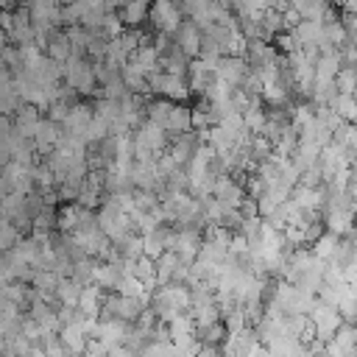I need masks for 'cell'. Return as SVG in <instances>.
<instances>
[{
    "mask_svg": "<svg viewBox=\"0 0 357 357\" xmlns=\"http://www.w3.org/2000/svg\"><path fill=\"white\" fill-rule=\"evenodd\" d=\"M64 84L73 86L78 95H95L98 81H95V67L89 56H70L64 61Z\"/></svg>",
    "mask_w": 357,
    "mask_h": 357,
    "instance_id": "obj_1",
    "label": "cell"
},
{
    "mask_svg": "<svg viewBox=\"0 0 357 357\" xmlns=\"http://www.w3.org/2000/svg\"><path fill=\"white\" fill-rule=\"evenodd\" d=\"M354 337H357V324H354Z\"/></svg>",
    "mask_w": 357,
    "mask_h": 357,
    "instance_id": "obj_30",
    "label": "cell"
},
{
    "mask_svg": "<svg viewBox=\"0 0 357 357\" xmlns=\"http://www.w3.org/2000/svg\"><path fill=\"white\" fill-rule=\"evenodd\" d=\"M148 92H153L156 98H167L173 103H184L190 98V84H187V75L156 70L148 75Z\"/></svg>",
    "mask_w": 357,
    "mask_h": 357,
    "instance_id": "obj_2",
    "label": "cell"
},
{
    "mask_svg": "<svg viewBox=\"0 0 357 357\" xmlns=\"http://www.w3.org/2000/svg\"><path fill=\"white\" fill-rule=\"evenodd\" d=\"M337 56H340V64H346V67H357V45L354 42H343L340 47H337Z\"/></svg>",
    "mask_w": 357,
    "mask_h": 357,
    "instance_id": "obj_25",
    "label": "cell"
},
{
    "mask_svg": "<svg viewBox=\"0 0 357 357\" xmlns=\"http://www.w3.org/2000/svg\"><path fill=\"white\" fill-rule=\"evenodd\" d=\"M8 45V36H6V31H3V25H0V47H6Z\"/></svg>",
    "mask_w": 357,
    "mask_h": 357,
    "instance_id": "obj_29",
    "label": "cell"
},
{
    "mask_svg": "<svg viewBox=\"0 0 357 357\" xmlns=\"http://www.w3.org/2000/svg\"><path fill=\"white\" fill-rule=\"evenodd\" d=\"M170 36H173V42H176L190 59H195V56L201 53V28H198L192 20H181L178 28H176Z\"/></svg>",
    "mask_w": 357,
    "mask_h": 357,
    "instance_id": "obj_9",
    "label": "cell"
},
{
    "mask_svg": "<svg viewBox=\"0 0 357 357\" xmlns=\"http://www.w3.org/2000/svg\"><path fill=\"white\" fill-rule=\"evenodd\" d=\"M22 237H25V234H22L11 220L0 218V251H11Z\"/></svg>",
    "mask_w": 357,
    "mask_h": 357,
    "instance_id": "obj_23",
    "label": "cell"
},
{
    "mask_svg": "<svg viewBox=\"0 0 357 357\" xmlns=\"http://www.w3.org/2000/svg\"><path fill=\"white\" fill-rule=\"evenodd\" d=\"M59 273L56 271H33V279H31V284L45 296V298H50L53 296V290H56V284H59Z\"/></svg>",
    "mask_w": 357,
    "mask_h": 357,
    "instance_id": "obj_22",
    "label": "cell"
},
{
    "mask_svg": "<svg viewBox=\"0 0 357 357\" xmlns=\"http://www.w3.org/2000/svg\"><path fill=\"white\" fill-rule=\"evenodd\" d=\"M340 120H346V123H357V98L354 95H335L329 103H326Z\"/></svg>",
    "mask_w": 357,
    "mask_h": 357,
    "instance_id": "obj_17",
    "label": "cell"
},
{
    "mask_svg": "<svg viewBox=\"0 0 357 357\" xmlns=\"http://www.w3.org/2000/svg\"><path fill=\"white\" fill-rule=\"evenodd\" d=\"M226 326L223 321H215V324H206V326H195V340L201 346H220L226 340Z\"/></svg>",
    "mask_w": 357,
    "mask_h": 357,
    "instance_id": "obj_19",
    "label": "cell"
},
{
    "mask_svg": "<svg viewBox=\"0 0 357 357\" xmlns=\"http://www.w3.org/2000/svg\"><path fill=\"white\" fill-rule=\"evenodd\" d=\"M123 28H126V25H123L120 14H114V8H112V11H106V14H103V20H100V25H98L95 31H100V33H103V36H109V39H114Z\"/></svg>",
    "mask_w": 357,
    "mask_h": 357,
    "instance_id": "obj_24",
    "label": "cell"
},
{
    "mask_svg": "<svg viewBox=\"0 0 357 357\" xmlns=\"http://www.w3.org/2000/svg\"><path fill=\"white\" fill-rule=\"evenodd\" d=\"M103 290L98 284H84L81 287V296H78V310L86 315V318H98V310H100V301H103Z\"/></svg>",
    "mask_w": 357,
    "mask_h": 357,
    "instance_id": "obj_13",
    "label": "cell"
},
{
    "mask_svg": "<svg viewBox=\"0 0 357 357\" xmlns=\"http://www.w3.org/2000/svg\"><path fill=\"white\" fill-rule=\"evenodd\" d=\"M8 282H14V262L8 251H0V287Z\"/></svg>",
    "mask_w": 357,
    "mask_h": 357,
    "instance_id": "obj_26",
    "label": "cell"
},
{
    "mask_svg": "<svg viewBox=\"0 0 357 357\" xmlns=\"http://www.w3.org/2000/svg\"><path fill=\"white\" fill-rule=\"evenodd\" d=\"M307 318H310V326L315 329V337H321V340H329L335 335V329L343 324L337 315V307L324 304V301H315V307L307 312Z\"/></svg>",
    "mask_w": 357,
    "mask_h": 357,
    "instance_id": "obj_4",
    "label": "cell"
},
{
    "mask_svg": "<svg viewBox=\"0 0 357 357\" xmlns=\"http://www.w3.org/2000/svg\"><path fill=\"white\" fill-rule=\"evenodd\" d=\"M42 53L64 64V61L73 56V45H70V39H67V31H61V28H50V33H47V42H45Z\"/></svg>",
    "mask_w": 357,
    "mask_h": 357,
    "instance_id": "obj_12",
    "label": "cell"
},
{
    "mask_svg": "<svg viewBox=\"0 0 357 357\" xmlns=\"http://www.w3.org/2000/svg\"><path fill=\"white\" fill-rule=\"evenodd\" d=\"M39 120H42V109H36L33 103H20V109L11 114L14 131H17V134H22V137H28V139L33 137V131H36Z\"/></svg>",
    "mask_w": 357,
    "mask_h": 357,
    "instance_id": "obj_10",
    "label": "cell"
},
{
    "mask_svg": "<svg viewBox=\"0 0 357 357\" xmlns=\"http://www.w3.org/2000/svg\"><path fill=\"white\" fill-rule=\"evenodd\" d=\"M337 237H340V234H335V231H329V229H326V231H324L318 240H312V243H310V251H312L318 259H324V262H326V259L335 254Z\"/></svg>",
    "mask_w": 357,
    "mask_h": 357,
    "instance_id": "obj_20",
    "label": "cell"
},
{
    "mask_svg": "<svg viewBox=\"0 0 357 357\" xmlns=\"http://www.w3.org/2000/svg\"><path fill=\"white\" fill-rule=\"evenodd\" d=\"M59 340H61V351L70 354V357H81L84 349H86V332L81 324H70V326H61L59 329Z\"/></svg>",
    "mask_w": 357,
    "mask_h": 357,
    "instance_id": "obj_11",
    "label": "cell"
},
{
    "mask_svg": "<svg viewBox=\"0 0 357 357\" xmlns=\"http://www.w3.org/2000/svg\"><path fill=\"white\" fill-rule=\"evenodd\" d=\"M343 190L349 192V198H351V201H357V167H351V170H349V176H346V184H343Z\"/></svg>",
    "mask_w": 357,
    "mask_h": 357,
    "instance_id": "obj_27",
    "label": "cell"
},
{
    "mask_svg": "<svg viewBox=\"0 0 357 357\" xmlns=\"http://www.w3.org/2000/svg\"><path fill=\"white\" fill-rule=\"evenodd\" d=\"M78 296H81V284L73 279V276H61L56 290H53V298L59 304H67V307H75L78 304Z\"/></svg>",
    "mask_w": 357,
    "mask_h": 357,
    "instance_id": "obj_16",
    "label": "cell"
},
{
    "mask_svg": "<svg viewBox=\"0 0 357 357\" xmlns=\"http://www.w3.org/2000/svg\"><path fill=\"white\" fill-rule=\"evenodd\" d=\"M25 11H28L33 25H50V28L61 25V6H59V0H28Z\"/></svg>",
    "mask_w": 357,
    "mask_h": 357,
    "instance_id": "obj_6",
    "label": "cell"
},
{
    "mask_svg": "<svg viewBox=\"0 0 357 357\" xmlns=\"http://www.w3.org/2000/svg\"><path fill=\"white\" fill-rule=\"evenodd\" d=\"M128 0H106V8H123Z\"/></svg>",
    "mask_w": 357,
    "mask_h": 357,
    "instance_id": "obj_28",
    "label": "cell"
},
{
    "mask_svg": "<svg viewBox=\"0 0 357 357\" xmlns=\"http://www.w3.org/2000/svg\"><path fill=\"white\" fill-rule=\"evenodd\" d=\"M290 31H293L296 39L301 42V47H304V45H315V47H318V42H321V22H318V20H298Z\"/></svg>",
    "mask_w": 357,
    "mask_h": 357,
    "instance_id": "obj_18",
    "label": "cell"
},
{
    "mask_svg": "<svg viewBox=\"0 0 357 357\" xmlns=\"http://www.w3.org/2000/svg\"><path fill=\"white\" fill-rule=\"evenodd\" d=\"M190 128H192V109L184 106V103H173L165 131L167 134H181V131H190Z\"/></svg>",
    "mask_w": 357,
    "mask_h": 357,
    "instance_id": "obj_15",
    "label": "cell"
},
{
    "mask_svg": "<svg viewBox=\"0 0 357 357\" xmlns=\"http://www.w3.org/2000/svg\"><path fill=\"white\" fill-rule=\"evenodd\" d=\"M148 6L151 0H128L120 8V20L126 28H139L142 22H148Z\"/></svg>",
    "mask_w": 357,
    "mask_h": 357,
    "instance_id": "obj_14",
    "label": "cell"
},
{
    "mask_svg": "<svg viewBox=\"0 0 357 357\" xmlns=\"http://www.w3.org/2000/svg\"><path fill=\"white\" fill-rule=\"evenodd\" d=\"M31 139H33L36 153H39V156H47V153L59 145V139H61V126H59L56 120H50V117H42Z\"/></svg>",
    "mask_w": 357,
    "mask_h": 357,
    "instance_id": "obj_8",
    "label": "cell"
},
{
    "mask_svg": "<svg viewBox=\"0 0 357 357\" xmlns=\"http://www.w3.org/2000/svg\"><path fill=\"white\" fill-rule=\"evenodd\" d=\"M212 198H218L223 206H231V209H240V204H243V198L248 195L245 192V184L243 181H237L231 173H223V176H218L215 178V184H212V192H209Z\"/></svg>",
    "mask_w": 357,
    "mask_h": 357,
    "instance_id": "obj_5",
    "label": "cell"
},
{
    "mask_svg": "<svg viewBox=\"0 0 357 357\" xmlns=\"http://www.w3.org/2000/svg\"><path fill=\"white\" fill-rule=\"evenodd\" d=\"M335 89L340 95H354L357 92V67L340 64V70L335 73Z\"/></svg>",
    "mask_w": 357,
    "mask_h": 357,
    "instance_id": "obj_21",
    "label": "cell"
},
{
    "mask_svg": "<svg viewBox=\"0 0 357 357\" xmlns=\"http://www.w3.org/2000/svg\"><path fill=\"white\" fill-rule=\"evenodd\" d=\"M245 73H248V61H245V56H231V53H226V56L218 59L215 75H218L223 84L237 86V84L245 78Z\"/></svg>",
    "mask_w": 357,
    "mask_h": 357,
    "instance_id": "obj_7",
    "label": "cell"
},
{
    "mask_svg": "<svg viewBox=\"0 0 357 357\" xmlns=\"http://www.w3.org/2000/svg\"><path fill=\"white\" fill-rule=\"evenodd\" d=\"M181 20H184V14H181L176 0H151L148 22L156 28V33H173Z\"/></svg>",
    "mask_w": 357,
    "mask_h": 357,
    "instance_id": "obj_3",
    "label": "cell"
}]
</instances>
